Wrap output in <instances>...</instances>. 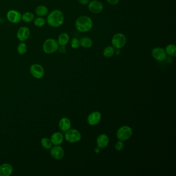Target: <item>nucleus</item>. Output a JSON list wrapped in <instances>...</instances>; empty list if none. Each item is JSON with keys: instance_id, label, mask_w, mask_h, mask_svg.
<instances>
[{"instance_id": "obj_9", "label": "nucleus", "mask_w": 176, "mask_h": 176, "mask_svg": "<svg viewBox=\"0 0 176 176\" xmlns=\"http://www.w3.org/2000/svg\"><path fill=\"white\" fill-rule=\"evenodd\" d=\"M152 56L157 61H162L167 57L165 50L162 48H155L152 50Z\"/></svg>"}, {"instance_id": "obj_5", "label": "nucleus", "mask_w": 176, "mask_h": 176, "mask_svg": "<svg viewBox=\"0 0 176 176\" xmlns=\"http://www.w3.org/2000/svg\"><path fill=\"white\" fill-rule=\"evenodd\" d=\"M132 134V130L128 126L121 127L117 132V137L121 141H125L128 140Z\"/></svg>"}, {"instance_id": "obj_4", "label": "nucleus", "mask_w": 176, "mask_h": 176, "mask_svg": "<svg viewBox=\"0 0 176 176\" xmlns=\"http://www.w3.org/2000/svg\"><path fill=\"white\" fill-rule=\"evenodd\" d=\"M127 39L125 36L121 33L116 34L112 40V44L114 48L120 49L125 45Z\"/></svg>"}, {"instance_id": "obj_22", "label": "nucleus", "mask_w": 176, "mask_h": 176, "mask_svg": "<svg viewBox=\"0 0 176 176\" xmlns=\"http://www.w3.org/2000/svg\"><path fill=\"white\" fill-rule=\"evenodd\" d=\"M166 54L170 56L175 57L176 56V45L173 44H170L167 45L165 49Z\"/></svg>"}, {"instance_id": "obj_24", "label": "nucleus", "mask_w": 176, "mask_h": 176, "mask_svg": "<svg viewBox=\"0 0 176 176\" xmlns=\"http://www.w3.org/2000/svg\"><path fill=\"white\" fill-rule=\"evenodd\" d=\"M17 52L19 55H24L27 52V46L24 41H21L18 45L17 49Z\"/></svg>"}, {"instance_id": "obj_31", "label": "nucleus", "mask_w": 176, "mask_h": 176, "mask_svg": "<svg viewBox=\"0 0 176 176\" xmlns=\"http://www.w3.org/2000/svg\"><path fill=\"white\" fill-rule=\"evenodd\" d=\"M77 1L79 2V3L83 5H86L88 4L89 0H77Z\"/></svg>"}, {"instance_id": "obj_17", "label": "nucleus", "mask_w": 176, "mask_h": 176, "mask_svg": "<svg viewBox=\"0 0 176 176\" xmlns=\"http://www.w3.org/2000/svg\"><path fill=\"white\" fill-rule=\"evenodd\" d=\"M58 126L61 131L63 132H66L68 130L70 129L71 127L70 120L67 117H63L59 121Z\"/></svg>"}, {"instance_id": "obj_26", "label": "nucleus", "mask_w": 176, "mask_h": 176, "mask_svg": "<svg viewBox=\"0 0 176 176\" xmlns=\"http://www.w3.org/2000/svg\"><path fill=\"white\" fill-rule=\"evenodd\" d=\"M115 52V49L112 46H108L104 49V56L105 57H111L113 56Z\"/></svg>"}, {"instance_id": "obj_18", "label": "nucleus", "mask_w": 176, "mask_h": 176, "mask_svg": "<svg viewBox=\"0 0 176 176\" xmlns=\"http://www.w3.org/2000/svg\"><path fill=\"white\" fill-rule=\"evenodd\" d=\"M35 13L38 17H44L45 16L48 15L49 10L48 8L45 5H39L35 9Z\"/></svg>"}, {"instance_id": "obj_3", "label": "nucleus", "mask_w": 176, "mask_h": 176, "mask_svg": "<svg viewBox=\"0 0 176 176\" xmlns=\"http://www.w3.org/2000/svg\"><path fill=\"white\" fill-rule=\"evenodd\" d=\"M59 45L56 40L53 38H48L43 44L42 49L44 52L48 54L54 53L57 51Z\"/></svg>"}, {"instance_id": "obj_7", "label": "nucleus", "mask_w": 176, "mask_h": 176, "mask_svg": "<svg viewBox=\"0 0 176 176\" xmlns=\"http://www.w3.org/2000/svg\"><path fill=\"white\" fill-rule=\"evenodd\" d=\"M29 72L34 77L37 79H41L45 74V70L40 64H34L31 66Z\"/></svg>"}, {"instance_id": "obj_27", "label": "nucleus", "mask_w": 176, "mask_h": 176, "mask_svg": "<svg viewBox=\"0 0 176 176\" xmlns=\"http://www.w3.org/2000/svg\"><path fill=\"white\" fill-rule=\"evenodd\" d=\"M71 45L73 49H77L80 46V40H77V38H73L71 42Z\"/></svg>"}, {"instance_id": "obj_32", "label": "nucleus", "mask_w": 176, "mask_h": 176, "mask_svg": "<svg viewBox=\"0 0 176 176\" xmlns=\"http://www.w3.org/2000/svg\"><path fill=\"white\" fill-rule=\"evenodd\" d=\"M99 148H100L99 147H98V148H97L96 149V150H95V151H96V152H99Z\"/></svg>"}, {"instance_id": "obj_11", "label": "nucleus", "mask_w": 176, "mask_h": 176, "mask_svg": "<svg viewBox=\"0 0 176 176\" xmlns=\"http://www.w3.org/2000/svg\"><path fill=\"white\" fill-rule=\"evenodd\" d=\"M88 9L93 13H99L103 10L104 6L100 2L94 0L89 2Z\"/></svg>"}, {"instance_id": "obj_21", "label": "nucleus", "mask_w": 176, "mask_h": 176, "mask_svg": "<svg viewBox=\"0 0 176 176\" xmlns=\"http://www.w3.org/2000/svg\"><path fill=\"white\" fill-rule=\"evenodd\" d=\"M80 45L83 48H88L93 45V41L88 37H83L80 40Z\"/></svg>"}, {"instance_id": "obj_20", "label": "nucleus", "mask_w": 176, "mask_h": 176, "mask_svg": "<svg viewBox=\"0 0 176 176\" xmlns=\"http://www.w3.org/2000/svg\"><path fill=\"white\" fill-rule=\"evenodd\" d=\"M34 15L31 12H25L21 16V20L25 23H30L34 20Z\"/></svg>"}, {"instance_id": "obj_16", "label": "nucleus", "mask_w": 176, "mask_h": 176, "mask_svg": "<svg viewBox=\"0 0 176 176\" xmlns=\"http://www.w3.org/2000/svg\"><path fill=\"white\" fill-rule=\"evenodd\" d=\"M64 140V136L62 133L61 132H55L51 136V142L53 145L55 146L60 145L63 142Z\"/></svg>"}, {"instance_id": "obj_8", "label": "nucleus", "mask_w": 176, "mask_h": 176, "mask_svg": "<svg viewBox=\"0 0 176 176\" xmlns=\"http://www.w3.org/2000/svg\"><path fill=\"white\" fill-rule=\"evenodd\" d=\"M21 13L17 10L11 9L7 13L6 17L8 20L12 24H18L21 21Z\"/></svg>"}, {"instance_id": "obj_13", "label": "nucleus", "mask_w": 176, "mask_h": 176, "mask_svg": "<svg viewBox=\"0 0 176 176\" xmlns=\"http://www.w3.org/2000/svg\"><path fill=\"white\" fill-rule=\"evenodd\" d=\"M101 115L99 112H94L90 114L88 118V122L90 125H97L100 121Z\"/></svg>"}, {"instance_id": "obj_23", "label": "nucleus", "mask_w": 176, "mask_h": 176, "mask_svg": "<svg viewBox=\"0 0 176 176\" xmlns=\"http://www.w3.org/2000/svg\"><path fill=\"white\" fill-rule=\"evenodd\" d=\"M41 144L42 147L45 149H50L52 147V143L51 140L47 137H44L41 140Z\"/></svg>"}, {"instance_id": "obj_6", "label": "nucleus", "mask_w": 176, "mask_h": 176, "mask_svg": "<svg viewBox=\"0 0 176 176\" xmlns=\"http://www.w3.org/2000/svg\"><path fill=\"white\" fill-rule=\"evenodd\" d=\"M65 137L67 141L70 143H76L80 141L81 136L79 131L76 129H69L66 131Z\"/></svg>"}, {"instance_id": "obj_1", "label": "nucleus", "mask_w": 176, "mask_h": 176, "mask_svg": "<svg viewBox=\"0 0 176 176\" xmlns=\"http://www.w3.org/2000/svg\"><path fill=\"white\" fill-rule=\"evenodd\" d=\"M64 19L65 18L63 12L58 9H56L48 14L46 21L50 26L58 28L63 24Z\"/></svg>"}, {"instance_id": "obj_25", "label": "nucleus", "mask_w": 176, "mask_h": 176, "mask_svg": "<svg viewBox=\"0 0 176 176\" xmlns=\"http://www.w3.org/2000/svg\"><path fill=\"white\" fill-rule=\"evenodd\" d=\"M33 21L34 25L38 28H41V27L44 26L47 23L46 19L41 17H38L35 18Z\"/></svg>"}, {"instance_id": "obj_29", "label": "nucleus", "mask_w": 176, "mask_h": 176, "mask_svg": "<svg viewBox=\"0 0 176 176\" xmlns=\"http://www.w3.org/2000/svg\"><path fill=\"white\" fill-rule=\"evenodd\" d=\"M57 51H59V52L62 54L65 53L66 52V48L65 45H59Z\"/></svg>"}, {"instance_id": "obj_14", "label": "nucleus", "mask_w": 176, "mask_h": 176, "mask_svg": "<svg viewBox=\"0 0 176 176\" xmlns=\"http://www.w3.org/2000/svg\"><path fill=\"white\" fill-rule=\"evenodd\" d=\"M13 172V168L8 163H4L0 166V176H9Z\"/></svg>"}, {"instance_id": "obj_2", "label": "nucleus", "mask_w": 176, "mask_h": 176, "mask_svg": "<svg viewBox=\"0 0 176 176\" xmlns=\"http://www.w3.org/2000/svg\"><path fill=\"white\" fill-rule=\"evenodd\" d=\"M92 26L93 21L91 18L88 16H80L76 20V29L80 32H88L92 29Z\"/></svg>"}, {"instance_id": "obj_28", "label": "nucleus", "mask_w": 176, "mask_h": 176, "mask_svg": "<svg viewBox=\"0 0 176 176\" xmlns=\"http://www.w3.org/2000/svg\"><path fill=\"white\" fill-rule=\"evenodd\" d=\"M124 148V144L122 143V141H119L117 142L116 144L115 145V149L118 151H120L122 150Z\"/></svg>"}, {"instance_id": "obj_15", "label": "nucleus", "mask_w": 176, "mask_h": 176, "mask_svg": "<svg viewBox=\"0 0 176 176\" xmlns=\"http://www.w3.org/2000/svg\"><path fill=\"white\" fill-rule=\"evenodd\" d=\"M109 143V139L106 134H100L98 137L97 144L100 148H104L108 145Z\"/></svg>"}, {"instance_id": "obj_19", "label": "nucleus", "mask_w": 176, "mask_h": 176, "mask_svg": "<svg viewBox=\"0 0 176 176\" xmlns=\"http://www.w3.org/2000/svg\"><path fill=\"white\" fill-rule=\"evenodd\" d=\"M69 40V36L68 34L66 33H63L58 36V39L57 41L58 42L59 45H66L68 43Z\"/></svg>"}, {"instance_id": "obj_12", "label": "nucleus", "mask_w": 176, "mask_h": 176, "mask_svg": "<svg viewBox=\"0 0 176 176\" xmlns=\"http://www.w3.org/2000/svg\"><path fill=\"white\" fill-rule=\"evenodd\" d=\"M50 154L54 159L61 160L64 156V150L60 145L55 146L50 149Z\"/></svg>"}, {"instance_id": "obj_30", "label": "nucleus", "mask_w": 176, "mask_h": 176, "mask_svg": "<svg viewBox=\"0 0 176 176\" xmlns=\"http://www.w3.org/2000/svg\"><path fill=\"white\" fill-rule=\"evenodd\" d=\"M106 1L112 5H115L118 4L120 0H106Z\"/></svg>"}, {"instance_id": "obj_10", "label": "nucleus", "mask_w": 176, "mask_h": 176, "mask_svg": "<svg viewBox=\"0 0 176 176\" xmlns=\"http://www.w3.org/2000/svg\"><path fill=\"white\" fill-rule=\"evenodd\" d=\"M30 36V30L26 26H21L17 32V37L20 41L27 40Z\"/></svg>"}]
</instances>
